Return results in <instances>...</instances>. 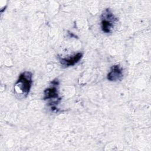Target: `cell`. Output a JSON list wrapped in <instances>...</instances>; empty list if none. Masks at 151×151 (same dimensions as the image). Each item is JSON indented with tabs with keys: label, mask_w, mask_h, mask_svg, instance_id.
<instances>
[{
	"label": "cell",
	"mask_w": 151,
	"mask_h": 151,
	"mask_svg": "<svg viewBox=\"0 0 151 151\" xmlns=\"http://www.w3.org/2000/svg\"><path fill=\"white\" fill-rule=\"evenodd\" d=\"M32 84V73L30 71L22 73L14 84V93L19 99L25 98L29 94Z\"/></svg>",
	"instance_id": "6da1fadb"
},
{
	"label": "cell",
	"mask_w": 151,
	"mask_h": 151,
	"mask_svg": "<svg viewBox=\"0 0 151 151\" xmlns=\"http://www.w3.org/2000/svg\"><path fill=\"white\" fill-rule=\"evenodd\" d=\"M118 22V19L110 8L105 9L101 16V27L105 33H110Z\"/></svg>",
	"instance_id": "7a4b0ae2"
},
{
	"label": "cell",
	"mask_w": 151,
	"mask_h": 151,
	"mask_svg": "<svg viewBox=\"0 0 151 151\" xmlns=\"http://www.w3.org/2000/svg\"><path fill=\"white\" fill-rule=\"evenodd\" d=\"M52 86L46 88L44 91V100H52L50 103L51 108L52 110H57L56 105L61 100V98L58 97V90L56 87V86L58 84V81L57 80H53L51 82Z\"/></svg>",
	"instance_id": "3957f363"
},
{
	"label": "cell",
	"mask_w": 151,
	"mask_h": 151,
	"mask_svg": "<svg viewBox=\"0 0 151 151\" xmlns=\"http://www.w3.org/2000/svg\"><path fill=\"white\" fill-rule=\"evenodd\" d=\"M123 77V68L119 64L113 65L107 75V78L110 81H120Z\"/></svg>",
	"instance_id": "277c9868"
},
{
	"label": "cell",
	"mask_w": 151,
	"mask_h": 151,
	"mask_svg": "<svg viewBox=\"0 0 151 151\" xmlns=\"http://www.w3.org/2000/svg\"><path fill=\"white\" fill-rule=\"evenodd\" d=\"M83 57V54L81 52H78L73 56L68 58H60V63L64 67L72 66L77 64Z\"/></svg>",
	"instance_id": "5b68a950"
}]
</instances>
